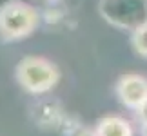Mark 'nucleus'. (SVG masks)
<instances>
[{
    "label": "nucleus",
    "instance_id": "2",
    "mask_svg": "<svg viewBox=\"0 0 147 136\" xmlns=\"http://www.w3.org/2000/svg\"><path fill=\"white\" fill-rule=\"evenodd\" d=\"M40 24V15L33 5L11 0L0 5V38L15 42L29 36Z\"/></svg>",
    "mask_w": 147,
    "mask_h": 136
},
{
    "label": "nucleus",
    "instance_id": "7",
    "mask_svg": "<svg viewBox=\"0 0 147 136\" xmlns=\"http://www.w3.org/2000/svg\"><path fill=\"white\" fill-rule=\"evenodd\" d=\"M71 136H96V134H94V131H89V129L80 127V129H75V131L71 133Z\"/></svg>",
    "mask_w": 147,
    "mask_h": 136
},
{
    "label": "nucleus",
    "instance_id": "3",
    "mask_svg": "<svg viewBox=\"0 0 147 136\" xmlns=\"http://www.w3.org/2000/svg\"><path fill=\"white\" fill-rule=\"evenodd\" d=\"M116 96L127 109L134 111L147 100V78L136 73L122 75L116 82Z\"/></svg>",
    "mask_w": 147,
    "mask_h": 136
},
{
    "label": "nucleus",
    "instance_id": "1",
    "mask_svg": "<svg viewBox=\"0 0 147 136\" xmlns=\"http://www.w3.org/2000/svg\"><path fill=\"white\" fill-rule=\"evenodd\" d=\"M15 78L29 94H44L60 82V69L47 58L26 56L16 65Z\"/></svg>",
    "mask_w": 147,
    "mask_h": 136
},
{
    "label": "nucleus",
    "instance_id": "6",
    "mask_svg": "<svg viewBox=\"0 0 147 136\" xmlns=\"http://www.w3.org/2000/svg\"><path fill=\"white\" fill-rule=\"evenodd\" d=\"M134 114H136V120L140 122V125L145 127V125H147V100H145L140 107H136V109H134Z\"/></svg>",
    "mask_w": 147,
    "mask_h": 136
},
{
    "label": "nucleus",
    "instance_id": "5",
    "mask_svg": "<svg viewBox=\"0 0 147 136\" xmlns=\"http://www.w3.org/2000/svg\"><path fill=\"white\" fill-rule=\"evenodd\" d=\"M131 45H133V49L136 51L142 58H147V20L142 22L138 27L133 29Z\"/></svg>",
    "mask_w": 147,
    "mask_h": 136
},
{
    "label": "nucleus",
    "instance_id": "8",
    "mask_svg": "<svg viewBox=\"0 0 147 136\" xmlns=\"http://www.w3.org/2000/svg\"><path fill=\"white\" fill-rule=\"evenodd\" d=\"M142 136H147V125L142 127Z\"/></svg>",
    "mask_w": 147,
    "mask_h": 136
},
{
    "label": "nucleus",
    "instance_id": "4",
    "mask_svg": "<svg viewBox=\"0 0 147 136\" xmlns=\"http://www.w3.org/2000/svg\"><path fill=\"white\" fill-rule=\"evenodd\" d=\"M96 136H133V125L122 116H104L100 118L94 129Z\"/></svg>",
    "mask_w": 147,
    "mask_h": 136
}]
</instances>
